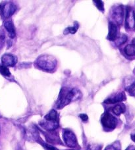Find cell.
<instances>
[{
  "label": "cell",
  "mask_w": 135,
  "mask_h": 150,
  "mask_svg": "<svg viewBox=\"0 0 135 150\" xmlns=\"http://www.w3.org/2000/svg\"><path fill=\"white\" fill-rule=\"evenodd\" d=\"M81 96V92L76 88H73L69 91L65 88H62L58 98V108L59 109L63 108L71 101L79 100Z\"/></svg>",
  "instance_id": "1"
},
{
  "label": "cell",
  "mask_w": 135,
  "mask_h": 150,
  "mask_svg": "<svg viewBox=\"0 0 135 150\" xmlns=\"http://www.w3.org/2000/svg\"><path fill=\"white\" fill-rule=\"evenodd\" d=\"M36 65L42 70L48 72L52 71L55 68L57 60L52 56L49 55H44L38 58Z\"/></svg>",
  "instance_id": "2"
},
{
  "label": "cell",
  "mask_w": 135,
  "mask_h": 150,
  "mask_svg": "<svg viewBox=\"0 0 135 150\" xmlns=\"http://www.w3.org/2000/svg\"><path fill=\"white\" fill-rule=\"evenodd\" d=\"M101 122L104 127L109 129H114L117 124V120L115 117L109 112L104 113L102 117Z\"/></svg>",
  "instance_id": "3"
},
{
  "label": "cell",
  "mask_w": 135,
  "mask_h": 150,
  "mask_svg": "<svg viewBox=\"0 0 135 150\" xmlns=\"http://www.w3.org/2000/svg\"><path fill=\"white\" fill-rule=\"evenodd\" d=\"M112 17L118 25H121L124 18L123 6L121 5L113 6L112 9Z\"/></svg>",
  "instance_id": "4"
},
{
  "label": "cell",
  "mask_w": 135,
  "mask_h": 150,
  "mask_svg": "<svg viewBox=\"0 0 135 150\" xmlns=\"http://www.w3.org/2000/svg\"><path fill=\"white\" fill-rule=\"evenodd\" d=\"M63 140L65 142L70 148H75L77 146V140L76 136L71 130H65L63 132Z\"/></svg>",
  "instance_id": "5"
},
{
  "label": "cell",
  "mask_w": 135,
  "mask_h": 150,
  "mask_svg": "<svg viewBox=\"0 0 135 150\" xmlns=\"http://www.w3.org/2000/svg\"><path fill=\"white\" fill-rule=\"evenodd\" d=\"M126 27L129 29H133L135 27V13L134 10L131 7H126V17H125Z\"/></svg>",
  "instance_id": "6"
},
{
  "label": "cell",
  "mask_w": 135,
  "mask_h": 150,
  "mask_svg": "<svg viewBox=\"0 0 135 150\" xmlns=\"http://www.w3.org/2000/svg\"><path fill=\"white\" fill-rule=\"evenodd\" d=\"M2 9V15L4 16L5 18H9L11 16H12L14 13L15 12L17 7L15 5L11 4V3H7L5 4L3 7L1 8Z\"/></svg>",
  "instance_id": "7"
},
{
  "label": "cell",
  "mask_w": 135,
  "mask_h": 150,
  "mask_svg": "<svg viewBox=\"0 0 135 150\" xmlns=\"http://www.w3.org/2000/svg\"><path fill=\"white\" fill-rule=\"evenodd\" d=\"M17 62V58L11 54H5L1 57V63L3 66L13 67Z\"/></svg>",
  "instance_id": "8"
},
{
  "label": "cell",
  "mask_w": 135,
  "mask_h": 150,
  "mask_svg": "<svg viewBox=\"0 0 135 150\" xmlns=\"http://www.w3.org/2000/svg\"><path fill=\"white\" fill-rule=\"evenodd\" d=\"M40 126L44 129L48 130H53L58 127V121H52V120H43L40 122Z\"/></svg>",
  "instance_id": "9"
},
{
  "label": "cell",
  "mask_w": 135,
  "mask_h": 150,
  "mask_svg": "<svg viewBox=\"0 0 135 150\" xmlns=\"http://www.w3.org/2000/svg\"><path fill=\"white\" fill-rule=\"evenodd\" d=\"M117 38V26L113 22L109 23V34L107 39L110 41H115Z\"/></svg>",
  "instance_id": "10"
},
{
  "label": "cell",
  "mask_w": 135,
  "mask_h": 150,
  "mask_svg": "<svg viewBox=\"0 0 135 150\" xmlns=\"http://www.w3.org/2000/svg\"><path fill=\"white\" fill-rule=\"evenodd\" d=\"M126 99V96L123 92L116 93L115 95L112 96V97L108 98L107 100L105 101L106 103H116L118 102H121Z\"/></svg>",
  "instance_id": "11"
},
{
  "label": "cell",
  "mask_w": 135,
  "mask_h": 150,
  "mask_svg": "<svg viewBox=\"0 0 135 150\" xmlns=\"http://www.w3.org/2000/svg\"><path fill=\"white\" fill-rule=\"evenodd\" d=\"M125 87L126 91H128L132 95H134V93H135V79L134 78L126 79Z\"/></svg>",
  "instance_id": "12"
},
{
  "label": "cell",
  "mask_w": 135,
  "mask_h": 150,
  "mask_svg": "<svg viewBox=\"0 0 135 150\" xmlns=\"http://www.w3.org/2000/svg\"><path fill=\"white\" fill-rule=\"evenodd\" d=\"M4 27L9 33V36L11 38H13L15 36V29L13 23L11 21H6L4 23Z\"/></svg>",
  "instance_id": "13"
},
{
  "label": "cell",
  "mask_w": 135,
  "mask_h": 150,
  "mask_svg": "<svg viewBox=\"0 0 135 150\" xmlns=\"http://www.w3.org/2000/svg\"><path fill=\"white\" fill-rule=\"evenodd\" d=\"M45 120H52V121H58V112L55 110L52 109L50 111L49 113L46 115L44 117Z\"/></svg>",
  "instance_id": "14"
},
{
  "label": "cell",
  "mask_w": 135,
  "mask_h": 150,
  "mask_svg": "<svg viewBox=\"0 0 135 150\" xmlns=\"http://www.w3.org/2000/svg\"><path fill=\"white\" fill-rule=\"evenodd\" d=\"M113 113L116 115H120L125 111V106L123 104H118L112 109Z\"/></svg>",
  "instance_id": "15"
},
{
  "label": "cell",
  "mask_w": 135,
  "mask_h": 150,
  "mask_svg": "<svg viewBox=\"0 0 135 150\" xmlns=\"http://www.w3.org/2000/svg\"><path fill=\"white\" fill-rule=\"evenodd\" d=\"M125 54L128 56H134L135 55V45L133 44H129L124 49Z\"/></svg>",
  "instance_id": "16"
},
{
  "label": "cell",
  "mask_w": 135,
  "mask_h": 150,
  "mask_svg": "<svg viewBox=\"0 0 135 150\" xmlns=\"http://www.w3.org/2000/svg\"><path fill=\"white\" fill-rule=\"evenodd\" d=\"M126 41H127V36L125 34H121V36H117L115 40V42L117 46H120V45L125 44Z\"/></svg>",
  "instance_id": "17"
},
{
  "label": "cell",
  "mask_w": 135,
  "mask_h": 150,
  "mask_svg": "<svg viewBox=\"0 0 135 150\" xmlns=\"http://www.w3.org/2000/svg\"><path fill=\"white\" fill-rule=\"evenodd\" d=\"M0 73L5 76H9L11 75L9 69L5 66H0Z\"/></svg>",
  "instance_id": "18"
},
{
  "label": "cell",
  "mask_w": 135,
  "mask_h": 150,
  "mask_svg": "<svg viewBox=\"0 0 135 150\" xmlns=\"http://www.w3.org/2000/svg\"><path fill=\"white\" fill-rule=\"evenodd\" d=\"M5 41V34L3 30H0V50L4 47Z\"/></svg>",
  "instance_id": "19"
},
{
  "label": "cell",
  "mask_w": 135,
  "mask_h": 150,
  "mask_svg": "<svg viewBox=\"0 0 135 150\" xmlns=\"http://www.w3.org/2000/svg\"><path fill=\"white\" fill-rule=\"evenodd\" d=\"M79 28V25H76L73 27H69L65 29V30L64 32L65 34L71 33V34H75L77 30V28Z\"/></svg>",
  "instance_id": "20"
},
{
  "label": "cell",
  "mask_w": 135,
  "mask_h": 150,
  "mask_svg": "<svg viewBox=\"0 0 135 150\" xmlns=\"http://www.w3.org/2000/svg\"><path fill=\"white\" fill-rule=\"evenodd\" d=\"M94 3H95V5H96V7H98V9L99 10L102 11H104V8L103 2L100 1V0H97V1H94Z\"/></svg>",
  "instance_id": "21"
},
{
  "label": "cell",
  "mask_w": 135,
  "mask_h": 150,
  "mask_svg": "<svg viewBox=\"0 0 135 150\" xmlns=\"http://www.w3.org/2000/svg\"><path fill=\"white\" fill-rule=\"evenodd\" d=\"M101 146H99L98 145H89L88 147V150H100Z\"/></svg>",
  "instance_id": "22"
},
{
  "label": "cell",
  "mask_w": 135,
  "mask_h": 150,
  "mask_svg": "<svg viewBox=\"0 0 135 150\" xmlns=\"http://www.w3.org/2000/svg\"><path fill=\"white\" fill-rule=\"evenodd\" d=\"M80 119L83 120V121H86V120H88V117L86 114H80Z\"/></svg>",
  "instance_id": "23"
},
{
  "label": "cell",
  "mask_w": 135,
  "mask_h": 150,
  "mask_svg": "<svg viewBox=\"0 0 135 150\" xmlns=\"http://www.w3.org/2000/svg\"><path fill=\"white\" fill-rule=\"evenodd\" d=\"M105 150H117V149L113 146H108Z\"/></svg>",
  "instance_id": "24"
},
{
  "label": "cell",
  "mask_w": 135,
  "mask_h": 150,
  "mask_svg": "<svg viewBox=\"0 0 135 150\" xmlns=\"http://www.w3.org/2000/svg\"><path fill=\"white\" fill-rule=\"evenodd\" d=\"M45 148H46L48 150H58V149H56L55 148H54V147L51 146L45 145Z\"/></svg>",
  "instance_id": "25"
},
{
  "label": "cell",
  "mask_w": 135,
  "mask_h": 150,
  "mask_svg": "<svg viewBox=\"0 0 135 150\" xmlns=\"http://www.w3.org/2000/svg\"><path fill=\"white\" fill-rule=\"evenodd\" d=\"M126 150H135V147L134 146H129Z\"/></svg>",
  "instance_id": "26"
},
{
  "label": "cell",
  "mask_w": 135,
  "mask_h": 150,
  "mask_svg": "<svg viewBox=\"0 0 135 150\" xmlns=\"http://www.w3.org/2000/svg\"><path fill=\"white\" fill-rule=\"evenodd\" d=\"M131 138H132V140H133L135 142V133L134 134H133V135L131 136Z\"/></svg>",
  "instance_id": "27"
},
{
  "label": "cell",
  "mask_w": 135,
  "mask_h": 150,
  "mask_svg": "<svg viewBox=\"0 0 135 150\" xmlns=\"http://www.w3.org/2000/svg\"><path fill=\"white\" fill-rule=\"evenodd\" d=\"M132 44H133V45H135V38H134L133 40V42H132Z\"/></svg>",
  "instance_id": "28"
},
{
  "label": "cell",
  "mask_w": 135,
  "mask_h": 150,
  "mask_svg": "<svg viewBox=\"0 0 135 150\" xmlns=\"http://www.w3.org/2000/svg\"><path fill=\"white\" fill-rule=\"evenodd\" d=\"M0 9H1V5H0Z\"/></svg>",
  "instance_id": "29"
}]
</instances>
